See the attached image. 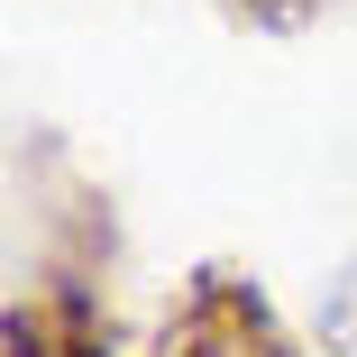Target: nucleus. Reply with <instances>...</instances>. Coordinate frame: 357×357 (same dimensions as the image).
I'll return each instance as SVG.
<instances>
[{"mask_svg":"<svg viewBox=\"0 0 357 357\" xmlns=\"http://www.w3.org/2000/svg\"><path fill=\"white\" fill-rule=\"evenodd\" d=\"M147 357H303V339L284 330V312L266 303V284L248 266H192L174 284V303L147 339Z\"/></svg>","mask_w":357,"mask_h":357,"instance_id":"obj_1","label":"nucleus"},{"mask_svg":"<svg viewBox=\"0 0 357 357\" xmlns=\"http://www.w3.org/2000/svg\"><path fill=\"white\" fill-rule=\"evenodd\" d=\"M0 357H119L110 303H101V266H64L46 257L37 284H19L0 312Z\"/></svg>","mask_w":357,"mask_h":357,"instance_id":"obj_2","label":"nucleus"},{"mask_svg":"<svg viewBox=\"0 0 357 357\" xmlns=\"http://www.w3.org/2000/svg\"><path fill=\"white\" fill-rule=\"evenodd\" d=\"M339 10V0H220V19L229 28H257V37H303Z\"/></svg>","mask_w":357,"mask_h":357,"instance_id":"obj_3","label":"nucleus"}]
</instances>
